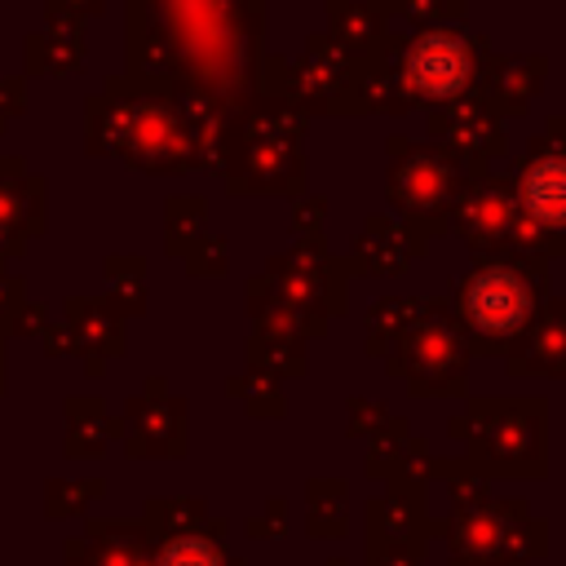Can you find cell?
<instances>
[{
    "instance_id": "6da1fadb",
    "label": "cell",
    "mask_w": 566,
    "mask_h": 566,
    "mask_svg": "<svg viewBox=\"0 0 566 566\" xmlns=\"http://www.w3.org/2000/svg\"><path fill=\"white\" fill-rule=\"evenodd\" d=\"M491 44L464 27H429L385 35L371 53L349 62L340 97L327 115H407L438 111L482 88Z\"/></svg>"
},
{
    "instance_id": "7a4b0ae2",
    "label": "cell",
    "mask_w": 566,
    "mask_h": 566,
    "mask_svg": "<svg viewBox=\"0 0 566 566\" xmlns=\"http://www.w3.org/2000/svg\"><path fill=\"white\" fill-rule=\"evenodd\" d=\"M548 261L522 248L478 252L473 265L455 279V296L447 301L469 354H509L513 340L531 327V318L548 301Z\"/></svg>"
},
{
    "instance_id": "3957f363",
    "label": "cell",
    "mask_w": 566,
    "mask_h": 566,
    "mask_svg": "<svg viewBox=\"0 0 566 566\" xmlns=\"http://www.w3.org/2000/svg\"><path fill=\"white\" fill-rule=\"evenodd\" d=\"M451 438L464 447V464L486 478H544L548 473V402L544 398H473L451 416Z\"/></svg>"
},
{
    "instance_id": "277c9868",
    "label": "cell",
    "mask_w": 566,
    "mask_h": 566,
    "mask_svg": "<svg viewBox=\"0 0 566 566\" xmlns=\"http://www.w3.org/2000/svg\"><path fill=\"white\" fill-rule=\"evenodd\" d=\"M447 539V566H531L548 553V522L522 500H495L486 486L433 526Z\"/></svg>"
},
{
    "instance_id": "5b68a950",
    "label": "cell",
    "mask_w": 566,
    "mask_h": 566,
    "mask_svg": "<svg viewBox=\"0 0 566 566\" xmlns=\"http://www.w3.org/2000/svg\"><path fill=\"white\" fill-rule=\"evenodd\" d=\"M389 168H385V199L398 208L402 226L416 234H442L447 217L469 181V164L442 146V142H416V137H389L385 146Z\"/></svg>"
},
{
    "instance_id": "8992f818",
    "label": "cell",
    "mask_w": 566,
    "mask_h": 566,
    "mask_svg": "<svg viewBox=\"0 0 566 566\" xmlns=\"http://www.w3.org/2000/svg\"><path fill=\"white\" fill-rule=\"evenodd\" d=\"M305 119L296 106L279 97H256L248 106V128L239 133L230 186L234 195H305V159H301V133Z\"/></svg>"
},
{
    "instance_id": "52a82bcc",
    "label": "cell",
    "mask_w": 566,
    "mask_h": 566,
    "mask_svg": "<svg viewBox=\"0 0 566 566\" xmlns=\"http://www.w3.org/2000/svg\"><path fill=\"white\" fill-rule=\"evenodd\" d=\"M380 358L385 371L407 380L416 398H460L469 389V349L447 301H420Z\"/></svg>"
},
{
    "instance_id": "ba28073f",
    "label": "cell",
    "mask_w": 566,
    "mask_h": 566,
    "mask_svg": "<svg viewBox=\"0 0 566 566\" xmlns=\"http://www.w3.org/2000/svg\"><path fill=\"white\" fill-rule=\"evenodd\" d=\"M345 283L349 270L327 252L323 234H301V243L287 256L270 261V274L261 287L274 292V301L305 327V336H323L332 314H345Z\"/></svg>"
},
{
    "instance_id": "9c48e42d",
    "label": "cell",
    "mask_w": 566,
    "mask_h": 566,
    "mask_svg": "<svg viewBox=\"0 0 566 566\" xmlns=\"http://www.w3.org/2000/svg\"><path fill=\"white\" fill-rule=\"evenodd\" d=\"M517 212L553 239H566V119H548V128L522 150L513 168Z\"/></svg>"
},
{
    "instance_id": "30bf717a",
    "label": "cell",
    "mask_w": 566,
    "mask_h": 566,
    "mask_svg": "<svg viewBox=\"0 0 566 566\" xmlns=\"http://www.w3.org/2000/svg\"><path fill=\"white\" fill-rule=\"evenodd\" d=\"M349 53L323 31H314L310 40H305V53H301V62H265V71L274 75L270 84H261L265 88V97H279V102H287V106H296L301 115H327L332 111V102L340 97V84H345V75H349Z\"/></svg>"
},
{
    "instance_id": "8fae6325",
    "label": "cell",
    "mask_w": 566,
    "mask_h": 566,
    "mask_svg": "<svg viewBox=\"0 0 566 566\" xmlns=\"http://www.w3.org/2000/svg\"><path fill=\"white\" fill-rule=\"evenodd\" d=\"M517 217L522 212L513 199V181L500 177L495 168H478V172H469V181L447 217V234H460L473 252H495V248H509Z\"/></svg>"
},
{
    "instance_id": "7c38bea8",
    "label": "cell",
    "mask_w": 566,
    "mask_h": 566,
    "mask_svg": "<svg viewBox=\"0 0 566 566\" xmlns=\"http://www.w3.org/2000/svg\"><path fill=\"white\" fill-rule=\"evenodd\" d=\"M429 137L451 146L473 172L478 168H491L495 159L509 155V137H504V119L486 106L482 88L451 102V106H438L429 111Z\"/></svg>"
},
{
    "instance_id": "4fadbf2b",
    "label": "cell",
    "mask_w": 566,
    "mask_h": 566,
    "mask_svg": "<svg viewBox=\"0 0 566 566\" xmlns=\"http://www.w3.org/2000/svg\"><path fill=\"white\" fill-rule=\"evenodd\" d=\"M424 248H429L424 234L407 230L402 221H394V217H385V212H371V217L363 221V230H358L349 256H345V270H349V279H354V274H358V279H394V274H402L416 256H424Z\"/></svg>"
},
{
    "instance_id": "5bb4252c",
    "label": "cell",
    "mask_w": 566,
    "mask_h": 566,
    "mask_svg": "<svg viewBox=\"0 0 566 566\" xmlns=\"http://www.w3.org/2000/svg\"><path fill=\"white\" fill-rule=\"evenodd\" d=\"M429 491H389V495H371L363 504V522H367V544H402V548H420L429 553V535L438 522H429Z\"/></svg>"
},
{
    "instance_id": "9a60e30c",
    "label": "cell",
    "mask_w": 566,
    "mask_h": 566,
    "mask_svg": "<svg viewBox=\"0 0 566 566\" xmlns=\"http://www.w3.org/2000/svg\"><path fill=\"white\" fill-rule=\"evenodd\" d=\"M504 367L509 376H566V301H544L504 354Z\"/></svg>"
},
{
    "instance_id": "2e32d148",
    "label": "cell",
    "mask_w": 566,
    "mask_h": 566,
    "mask_svg": "<svg viewBox=\"0 0 566 566\" xmlns=\"http://www.w3.org/2000/svg\"><path fill=\"white\" fill-rule=\"evenodd\" d=\"M544 75H548V57H539V53L535 57H495L491 53L486 71H482V97L500 119H517L539 97Z\"/></svg>"
},
{
    "instance_id": "e0dca14e",
    "label": "cell",
    "mask_w": 566,
    "mask_h": 566,
    "mask_svg": "<svg viewBox=\"0 0 566 566\" xmlns=\"http://www.w3.org/2000/svg\"><path fill=\"white\" fill-rule=\"evenodd\" d=\"M327 35L349 57H363L389 35V4L385 0H327Z\"/></svg>"
},
{
    "instance_id": "ac0fdd59",
    "label": "cell",
    "mask_w": 566,
    "mask_h": 566,
    "mask_svg": "<svg viewBox=\"0 0 566 566\" xmlns=\"http://www.w3.org/2000/svg\"><path fill=\"white\" fill-rule=\"evenodd\" d=\"M305 500H310L305 531L314 539H340L349 531V491H345V482H336V478H310Z\"/></svg>"
},
{
    "instance_id": "d6986e66",
    "label": "cell",
    "mask_w": 566,
    "mask_h": 566,
    "mask_svg": "<svg viewBox=\"0 0 566 566\" xmlns=\"http://www.w3.org/2000/svg\"><path fill=\"white\" fill-rule=\"evenodd\" d=\"M389 18H407L416 31L429 27H464V9L469 0H385Z\"/></svg>"
},
{
    "instance_id": "ffe728a7",
    "label": "cell",
    "mask_w": 566,
    "mask_h": 566,
    "mask_svg": "<svg viewBox=\"0 0 566 566\" xmlns=\"http://www.w3.org/2000/svg\"><path fill=\"white\" fill-rule=\"evenodd\" d=\"M155 566H226V553L208 535H172Z\"/></svg>"
},
{
    "instance_id": "44dd1931",
    "label": "cell",
    "mask_w": 566,
    "mask_h": 566,
    "mask_svg": "<svg viewBox=\"0 0 566 566\" xmlns=\"http://www.w3.org/2000/svg\"><path fill=\"white\" fill-rule=\"evenodd\" d=\"M389 420H394V416H389L380 402H371V398H349V438H371V433H380Z\"/></svg>"
},
{
    "instance_id": "7402d4cb",
    "label": "cell",
    "mask_w": 566,
    "mask_h": 566,
    "mask_svg": "<svg viewBox=\"0 0 566 566\" xmlns=\"http://www.w3.org/2000/svg\"><path fill=\"white\" fill-rule=\"evenodd\" d=\"M367 566H424L420 548H402V544H367Z\"/></svg>"
},
{
    "instance_id": "603a6c76",
    "label": "cell",
    "mask_w": 566,
    "mask_h": 566,
    "mask_svg": "<svg viewBox=\"0 0 566 566\" xmlns=\"http://www.w3.org/2000/svg\"><path fill=\"white\" fill-rule=\"evenodd\" d=\"M323 217H327V203H323V199H310V195L296 199V230H301V234H323V230H318Z\"/></svg>"
},
{
    "instance_id": "cb8c5ba5",
    "label": "cell",
    "mask_w": 566,
    "mask_h": 566,
    "mask_svg": "<svg viewBox=\"0 0 566 566\" xmlns=\"http://www.w3.org/2000/svg\"><path fill=\"white\" fill-rule=\"evenodd\" d=\"M287 500H270V517L265 522H252V535H283L287 531Z\"/></svg>"
},
{
    "instance_id": "d4e9b609",
    "label": "cell",
    "mask_w": 566,
    "mask_h": 566,
    "mask_svg": "<svg viewBox=\"0 0 566 566\" xmlns=\"http://www.w3.org/2000/svg\"><path fill=\"white\" fill-rule=\"evenodd\" d=\"M327 566H345V562H340V557H332V562H327Z\"/></svg>"
}]
</instances>
